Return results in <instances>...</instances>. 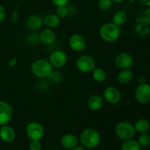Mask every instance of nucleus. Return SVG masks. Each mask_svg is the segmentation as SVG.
<instances>
[{"label": "nucleus", "mask_w": 150, "mask_h": 150, "mask_svg": "<svg viewBox=\"0 0 150 150\" xmlns=\"http://www.w3.org/2000/svg\"><path fill=\"white\" fill-rule=\"evenodd\" d=\"M80 140L85 148L94 149L100 143V135L95 129L86 128L81 133Z\"/></svg>", "instance_id": "f257e3e1"}, {"label": "nucleus", "mask_w": 150, "mask_h": 150, "mask_svg": "<svg viewBox=\"0 0 150 150\" xmlns=\"http://www.w3.org/2000/svg\"><path fill=\"white\" fill-rule=\"evenodd\" d=\"M121 29L115 23H106L100 29V35L103 40L108 42H114L120 38Z\"/></svg>", "instance_id": "f03ea898"}, {"label": "nucleus", "mask_w": 150, "mask_h": 150, "mask_svg": "<svg viewBox=\"0 0 150 150\" xmlns=\"http://www.w3.org/2000/svg\"><path fill=\"white\" fill-rule=\"evenodd\" d=\"M32 74L39 79H45L49 77L53 72V67L48 60L40 59L32 63L31 66Z\"/></svg>", "instance_id": "7ed1b4c3"}, {"label": "nucleus", "mask_w": 150, "mask_h": 150, "mask_svg": "<svg viewBox=\"0 0 150 150\" xmlns=\"http://www.w3.org/2000/svg\"><path fill=\"white\" fill-rule=\"evenodd\" d=\"M116 135L122 140L130 139L135 136L136 130L134 126L127 122H121L115 127Z\"/></svg>", "instance_id": "20e7f679"}, {"label": "nucleus", "mask_w": 150, "mask_h": 150, "mask_svg": "<svg viewBox=\"0 0 150 150\" xmlns=\"http://www.w3.org/2000/svg\"><path fill=\"white\" fill-rule=\"evenodd\" d=\"M96 62L90 55H83L78 59L76 62V67L80 72L83 73H87L92 72L95 68Z\"/></svg>", "instance_id": "39448f33"}, {"label": "nucleus", "mask_w": 150, "mask_h": 150, "mask_svg": "<svg viewBox=\"0 0 150 150\" xmlns=\"http://www.w3.org/2000/svg\"><path fill=\"white\" fill-rule=\"evenodd\" d=\"M26 133L31 140L40 141L44 136V128L39 122H31L26 126Z\"/></svg>", "instance_id": "423d86ee"}, {"label": "nucleus", "mask_w": 150, "mask_h": 150, "mask_svg": "<svg viewBox=\"0 0 150 150\" xmlns=\"http://www.w3.org/2000/svg\"><path fill=\"white\" fill-rule=\"evenodd\" d=\"M116 67L120 70L130 69L133 64V59L130 54L127 53H120L116 57L114 60Z\"/></svg>", "instance_id": "0eeeda50"}, {"label": "nucleus", "mask_w": 150, "mask_h": 150, "mask_svg": "<svg viewBox=\"0 0 150 150\" xmlns=\"http://www.w3.org/2000/svg\"><path fill=\"white\" fill-rule=\"evenodd\" d=\"M103 99L110 104H117L121 100V93L115 86H108L103 92Z\"/></svg>", "instance_id": "6e6552de"}, {"label": "nucleus", "mask_w": 150, "mask_h": 150, "mask_svg": "<svg viewBox=\"0 0 150 150\" xmlns=\"http://www.w3.org/2000/svg\"><path fill=\"white\" fill-rule=\"evenodd\" d=\"M13 108L7 102L0 100V125H7L13 117Z\"/></svg>", "instance_id": "1a4fd4ad"}, {"label": "nucleus", "mask_w": 150, "mask_h": 150, "mask_svg": "<svg viewBox=\"0 0 150 150\" xmlns=\"http://www.w3.org/2000/svg\"><path fill=\"white\" fill-rule=\"evenodd\" d=\"M136 98L139 103L146 104L150 101V86L146 83H142L136 90Z\"/></svg>", "instance_id": "9d476101"}, {"label": "nucleus", "mask_w": 150, "mask_h": 150, "mask_svg": "<svg viewBox=\"0 0 150 150\" xmlns=\"http://www.w3.org/2000/svg\"><path fill=\"white\" fill-rule=\"evenodd\" d=\"M67 55L62 51H56L51 53L48 62L53 67L60 68L65 65L67 63Z\"/></svg>", "instance_id": "9b49d317"}, {"label": "nucleus", "mask_w": 150, "mask_h": 150, "mask_svg": "<svg viewBox=\"0 0 150 150\" xmlns=\"http://www.w3.org/2000/svg\"><path fill=\"white\" fill-rule=\"evenodd\" d=\"M69 45L73 51L80 52L83 51L86 47V41L82 35L75 34L69 39Z\"/></svg>", "instance_id": "f8f14e48"}, {"label": "nucleus", "mask_w": 150, "mask_h": 150, "mask_svg": "<svg viewBox=\"0 0 150 150\" xmlns=\"http://www.w3.org/2000/svg\"><path fill=\"white\" fill-rule=\"evenodd\" d=\"M0 138L4 142L10 143L13 142L16 138L15 130L10 126H7L6 125H2L0 127Z\"/></svg>", "instance_id": "ddd939ff"}, {"label": "nucleus", "mask_w": 150, "mask_h": 150, "mask_svg": "<svg viewBox=\"0 0 150 150\" xmlns=\"http://www.w3.org/2000/svg\"><path fill=\"white\" fill-rule=\"evenodd\" d=\"M43 19L38 15H31L26 19V25L31 30H38L42 27Z\"/></svg>", "instance_id": "4468645a"}, {"label": "nucleus", "mask_w": 150, "mask_h": 150, "mask_svg": "<svg viewBox=\"0 0 150 150\" xmlns=\"http://www.w3.org/2000/svg\"><path fill=\"white\" fill-rule=\"evenodd\" d=\"M79 141L76 136L71 133H67L63 136L61 139L62 146L66 149H73L78 145Z\"/></svg>", "instance_id": "2eb2a0df"}, {"label": "nucleus", "mask_w": 150, "mask_h": 150, "mask_svg": "<svg viewBox=\"0 0 150 150\" xmlns=\"http://www.w3.org/2000/svg\"><path fill=\"white\" fill-rule=\"evenodd\" d=\"M104 105V99L100 95H92L87 101V105L92 111H98L103 108Z\"/></svg>", "instance_id": "dca6fc26"}, {"label": "nucleus", "mask_w": 150, "mask_h": 150, "mask_svg": "<svg viewBox=\"0 0 150 150\" xmlns=\"http://www.w3.org/2000/svg\"><path fill=\"white\" fill-rule=\"evenodd\" d=\"M56 35L54 31L49 28L43 29L40 33V40L45 45H51L55 41Z\"/></svg>", "instance_id": "f3484780"}, {"label": "nucleus", "mask_w": 150, "mask_h": 150, "mask_svg": "<svg viewBox=\"0 0 150 150\" xmlns=\"http://www.w3.org/2000/svg\"><path fill=\"white\" fill-rule=\"evenodd\" d=\"M60 18L57 14H49L43 19V24L49 29L56 28L59 25Z\"/></svg>", "instance_id": "a211bd4d"}, {"label": "nucleus", "mask_w": 150, "mask_h": 150, "mask_svg": "<svg viewBox=\"0 0 150 150\" xmlns=\"http://www.w3.org/2000/svg\"><path fill=\"white\" fill-rule=\"evenodd\" d=\"M133 78V73L130 69L122 70L118 74L117 79L121 84H127L130 83Z\"/></svg>", "instance_id": "6ab92c4d"}, {"label": "nucleus", "mask_w": 150, "mask_h": 150, "mask_svg": "<svg viewBox=\"0 0 150 150\" xmlns=\"http://www.w3.org/2000/svg\"><path fill=\"white\" fill-rule=\"evenodd\" d=\"M127 18V16L125 12L122 11V10H119L113 16V23L119 26H122L126 23Z\"/></svg>", "instance_id": "aec40b11"}, {"label": "nucleus", "mask_w": 150, "mask_h": 150, "mask_svg": "<svg viewBox=\"0 0 150 150\" xmlns=\"http://www.w3.org/2000/svg\"><path fill=\"white\" fill-rule=\"evenodd\" d=\"M92 77L95 81L98 82V83H102V82L105 81V79H106V73L100 67H95L92 70Z\"/></svg>", "instance_id": "412c9836"}, {"label": "nucleus", "mask_w": 150, "mask_h": 150, "mask_svg": "<svg viewBox=\"0 0 150 150\" xmlns=\"http://www.w3.org/2000/svg\"><path fill=\"white\" fill-rule=\"evenodd\" d=\"M122 150H141L139 142L132 139L125 140L122 144Z\"/></svg>", "instance_id": "4be33fe9"}, {"label": "nucleus", "mask_w": 150, "mask_h": 150, "mask_svg": "<svg viewBox=\"0 0 150 150\" xmlns=\"http://www.w3.org/2000/svg\"><path fill=\"white\" fill-rule=\"evenodd\" d=\"M134 128L136 132L139 133H146L149 129V122L146 120H140L136 122Z\"/></svg>", "instance_id": "5701e85b"}, {"label": "nucleus", "mask_w": 150, "mask_h": 150, "mask_svg": "<svg viewBox=\"0 0 150 150\" xmlns=\"http://www.w3.org/2000/svg\"><path fill=\"white\" fill-rule=\"evenodd\" d=\"M139 145L141 147H146L149 146L150 144V136L147 133H142L139 137V140H138Z\"/></svg>", "instance_id": "b1692460"}, {"label": "nucleus", "mask_w": 150, "mask_h": 150, "mask_svg": "<svg viewBox=\"0 0 150 150\" xmlns=\"http://www.w3.org/2000/svg\"><path fill=\"white\" fill-rule=\"evenodd\" d=\"M112 6L111 0H99L98 1V7L103 11H107Z\"/></svg>", "instance_id": "393cba45"}, {"label": "nucleus", "mask_w": 150, "mask_h": 150, "mask_svg": "<svg viewBox=\"0 0 150 150\" xmlns=\"http://www.w3.org/2000/svg\"><path fill=\"white\" fill-rule=\"evenodd\" d=\"M69 13L68 8L67 6H61V7H57V15L59 18H64L67 16Z\"/></svg>", "instance_id": "a878e982"}, {"label": "nucleus", "mask_w": 150, "mask_h": 150, "mask_svg": "<svg viewBox=\"0 0 150 150\" xmlns=\"http://www.w3.org/2000/svg\"><path fill=\"white\" fill-rule=\"evenodd\" d=\"M42 145L38 140H32L29 144V150H41Z\"/></svg>", "instance_id": "bb28decb"}, {"label": "nucleus", "mask_w": 150, "mask_h": 150, "mask_svg": "<svg viewBox=\"0 0 150 150\" xmlns=\"http://www.w3.org/2000/svg\"><path fill=\"white\" fill-rule=\"evenodd\" d=\"M52 2L57 7H61V6H67L69 0H52Z\"/></svg>", "instance_id": "cd10ccee"}, {"label": "nucleus", "mask_w": 150, "mask_h": 150, "mask_svg": "<svg viewBox=\"0 0 150 150\" xmlns=\"http://www.w3.org/2000/svg\"><path fill=\"white\" fill-rule=\"evenodd\" d=\"M6 17V10L3 6L0 5V23L4 20Z\"/></svg>", "instance_id": "c85d7f7f"}, {"label": "nucleus", "mask_w": 150, "mask_h": 150, "mask_svg": "<svg viewBox=\"0 0 150 150\" xmlns=\"http://www.w3.org/2000/svg\"><path fill=\"white\" fill-rule=\"evenodd\" d=\"M17 64V59L16 58H11L8 61V65L10 67H14Z\"/></svg>", "instance_id": "c756f323"}, {"label": "nucleus", "mask_w": 150, "mask_h": 150, "mask_svg": "<svg viewBox=\"0 0 150 150\" xmlns=\"http://www.w3.org/2000/svg\"><path fill=\"white\" fill-rule=\"evenodd\" d=\"M12 20H13V23H16L18 20V15L17 12H14L13 14V17H12Z\"/></svg>", "instance_id": "7c9ffc66"}, {"label": "nucleus", "mask_w": 150, "mask_h": 150, "mask_svg": "<svg viewBox=\"0 0 150 150\" xmlns=\"http://www.w3.org/2000/svg\"><path fill=\"white\" fill-rule=\"evenodd\" d=\"M72 150H86L85 149V147L83 146H76V147L73 148Z\"/></svg>", "instance_id": "2f4dec72"}, {"label": "nucleus", "mask_w": 150, "mask_h": 150, "mask_svg": "<svg viewBox=\"0 0 150 150\" xmlns=\"http://www.w3.org/2000/svg\"><path fill=\"white\" fill-rule=\"evenodd\" d=\"M123 1H124V0H111V1H113V2H116V3H120Z\"/></svg>", "instance_id": "473e14b6"}]
</instances>
